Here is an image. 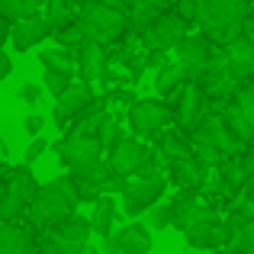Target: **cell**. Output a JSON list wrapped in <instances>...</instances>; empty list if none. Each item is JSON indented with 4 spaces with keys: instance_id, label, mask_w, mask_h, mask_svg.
<instances>
[{
    "instance_id": "obj_41",
    "label": "cell",
    "mask_w": 254,
    "mask_h": 254,
    "mask_svg": "<svg viewBox=\"0 0 254 254\" xmlns=\"http://www.w3.org/2000/svg\"><path fill=\"white\" fill-rule=\"evenodd\" d=\"M123 190H126V180L116 177V174H110L106 184H103V196H113V193H123Z\"/></svg>"
},
{
    "instance_id": "obj_44",
    "label": "cell",
    "mask_w": 254,
    "mask_h": 254,
    "mask_svg": "<svg viewBox=\"0 0 254 254\" xmlns=\"http://www.w3.org/2000/svg\"><path fill=\"white\" fill-rule=\"evenodd\" d=\"M13 71V62H10V55H3L0 52V81H6V74Z\"/></svg>"
},
{
    "instance_id": "obj_25",
    "label": "cell",
    "mask_w": 254,
    "mask_h": 254,
    "mask_svg": "<svg viewBox=\"0 0 254 254\" xmlns=\"http://www.w3.org/2000/svg\"><path fill=\"white\" fill-rule=\"evenodd\" d=\"M219 116H222V123H225V129L232 132V135L238 138V142L245 145V148H248V142L254 138V129L248 126V119L242 116V110H238V103L235 100H229V103L222 106V110H219Z\"/></svg>"
},
{
    "instance_id": "obj_4",
    "label": "cell",
    "mask_w": 254,
    "mask_h": 254,
    "mask_svg": "<svg viewBox=\"0 0 254 254\" xmlns=\"http://www.w3.org/2000/svg\"><path fill=\"white\" fill-rule=\"evenodd\" d=\"M212 55H216V45L199 32V36H187L184 42L174 49V64H180L187 84H199L203 74H206V68H209V62H212Z\"/></svg>"
},
{
    "instance_id": "obj_29",
    "label": "cell",
    "mask_w": 254,
    "mask_h": 254,
    "mask_svg": "<svg viewBox=\"0 0 254 254\" xmlns=\"http://www.w3.org/2000/svg\"><path fill=\"white\" fill-rule=\"evenodd\" d=\"M39 3L36 0H0V16L10 19V23H19L26 16H39Z\"/></svg>"
},
{
    "instance_id": "obj_22",
    "label": "cell",
    "mask_w": 254,
    "mask_h": 254,
    "mask_svg": "<svg viewBox=\"0 0 254 254\" xmlns=\"http://www.w3.org/2000/svg\"><path fill=\"white\" fill-rule=\"evenodd\" d=\"M0 254H39L36 242L19 225H0Z\"/></svg>"
},
{
    "instance_id": "obj_7",
    "label": "cell",
    "mask_w": 254,
    "mask_h": 254,
    "mask_svg": "<svg viewBox=\"0 0 254 254\" xmlns=\"http://www.w3.org/2000/svg\"><path fill=\"white\" fill-rule=\"evenodd\" d=\"M168 190V177H132L126 180L123 190V212L129 219H138L142 212H148L151 206H158V199Z\"/></svg>"
},
{
    "instance_id": "obj_30",
    "label": "cell",
    "mask_w": 254,
    "mask_h": 254,
    "mask_svg": "<svg viewBox=\"0 0 254 254\" xmlns=\"http://www.w3.org/2000/svg\"><path fill=\"white\" fill-rule=\"evenodd\" d=\"M161 16H164V10H158V6H138V10H132L129 26L138 32V36H145V32H148Z\"/></svg>"
},
{
    "instance_id": "obj_24",
    "label": "cell",
    "mask_w": 254,
    "mask_h": 254,
    "mask_svg": "<svg viewBox=\"0 0 254 254\" xmlns=\"http://www.w3.org/2000/svg\"><path fill=\"white\" fill-rule=\"evenodd\" d=\"M158 148L171 158V164L174 161H193V151H190V138H187V132L164 129L161 135H158Z\"/></svg>"
},
{
    "instance_id": "obj_16",
    "label": "cell",
    "mask_w": 254,
    "mask_h": 254,
    "mask_svg": "<svg viewBox=\"0 0 254 254\" xmlns=\"http://www.w3.org/2000/svg\"><path fill=\"white\" fill-rule=\"evenodd\" d=\"M90 103H93V87L74 84L68 93H64V97L55 100V110H52V116H55L58 126H68L71 119H81L84 113L90 110Z\"/></svg>"
},
{
    "instance_id": "obj_8",
    "label": "cell",
    "mask_w": 254,
    "mask_h": 254,
    "mask_svg": "<svg viewBox=\"0 0 254 254\" xmlns=\"http://www.w3.org/2000/svg\"><path fill=\"white\" fill-rule=\"evenodd\" d=\"M39 180L32 177V171L26 168H16L10 174V180H6V196H3V203H0V219H13V216H19L23 209H29L32 206V199L39 196Z\"/></svg>"
},
{
    "instance_id": "obj_31",
    "label": "cell",
    "mask_w": 254,
    "mask_h": 254,
    "mask_svg": "<svg viewBox=\"0 0 254 254\" xmlns=\"http://www.w3.org/2000/svg\"><path fill=\"white\" fill-rule=\"evenodd\" d=\"M123 142H126V135H123V126H119L116 119L110 116V119H106V126H103V132H100V145H103V155L110 158V155H113V151H116Z\"/></svg>"
},
{
    "instance_id": "obj_34",
    "label": "cell",
    "mask_w": 254,
    "mask_h": 254,
    "mask_svg": "<svg viewBox=\"0 0 254 254\" xmlns=\"http://www.w3.org/2000/svg\"><path fill=\"white\" fill-rule=\"evenodd\" d=\"M42 81H45V90H49L55 100H58V97H64V93H68L71 87H74L68 74H58V71H45V77H42Z\"/></svg>"
},
{
    "instance_id": "obj_10",
    "label": "cell",
    "mask_w": 254,
    "mask_h": 254,
    "mask_svg": "<svg viewBox=\"0 0 254 254\" xmlns=\"http://www.w3.org/2000/svg\"><path fill=\"white\" fill-rule=\"evenodd\" d=\"M174 100V116H177V126L180 132H196V126L203 123L206 116H209V110H206V103H209V97L203 93V87L199 84H184V90L177 93Z\"/></svg>"
},
{
    "instance_id": "obj_48",
    "label": "cell",
    "mask_w": 254,
    "mask_h": 254,
    "mask_svg": "<svg viewBox=\"0 0 254 254\" xmlns=\"http://www.w3.org/2000/svg\"><path fill=\"white\" fill-rule=\"evenodd\" d=\"M212 254H242V251H229V248H222V251H212Z\"/></svg>"
},
{
    "instance_id": "obj_50",
    "label": "cell",
    "mask_w": 254,
    "mask_h": 254,
    "mask_svg": "<svg viewBox=\"0 0 254 254\" xmlns=\"http://www.w3.org/2000/svg\"><path fill=\"white\" fill-rule=\"evenodd\" d=\"M62 3H64V6H71V3H81V0H62Z\"/></svg>"
},
{
    "instance_id": "obj_32",
    "label": "cell",
    "mask_w": 254,
    "mask_h": 254,
    "mask_svg": "<svg viewBox=\"0 0 254 254\" xmlns=\"http://www.w3.org/2000/svg\"><path fill=\"white\" fill-rule=\"evenodd\" d=\"M229 251H242V254H254V216L245 222V229L238 235L229 238Z\"/></svg>"
},
{
    "instance_id": "obj_42",
    "label": "cell",
    "mask_w": 254,
    "mask_h": 254,
    "mask_svg": "<svg viewBox=\"0 0 254 254\" xmlns=\"http://www.w3.org/2000/svg\"><path fill=\"white\" fill-rule=\"evenodd\" d=\"M26 132H29L32 138H39V132H42V126H45V119L42 116H36V113H32V116H26Z\"/></svg>"
},
{
    "instance_id": "obj_37",
    "label": "cell",
    "mask_w": 254,
    "mask_h": 254,
    "mask_svg": "<svg viewBox=\"0 0 254 254\" xmlns=\"http://www.w3.org/2000/svg\"><path fill=\"white\" fill-rule=\"evenodd\" d=\"M203 13V0H177V16H184L187 23H196Z\"/></svg>"
},
{
    "instance_id": "obj_21",
    "label": "cell",
    "mask_w": 254,
    "mask_h": 254,
    "mask_svg": "<svg viewBox=\"0 0 254 254\" xmlns=\"http://www.w3.org/2000/svg\"><path fill=\"white\" fill-rule=\"evenodd\" d=\"M203 177L206 168L196 161H174L168 171V184L180 187V190H203Z\"/></svg>"
},
{
    "instance_id": "obj_27",
    "label": "cell",
    "mask_w": 254,
    "mask_h": 254,
    "mask_svg": "<svg viewBox=\"0 0 254 254\" xmlns=\"http://www.w3.org/2000/svg\"><path fill=\"white\" fill-rule=\"evenodd\" d=\"M45 23H49L52 36H58V32H64L68 26L77 23V16L71 13V6H64L62 0H52L49 6H45Z\"/></svg>"
},
{
    "instance_id": "obj_35",
    "label": "cell",
    "mask_w": 254,
    "mask_h": 254,
    "mask_svg": "<svg viewBox=\"0 0 254 254\" xmlns=\"http://www.w3.org/2000/svg\"><path fill=\"white\" fill-rule=\"evenodd\" d=\"M148 225L151 232H164V229H171V206L168 203H158V206H151L148 209Z\"/></svg>"
},
{
    "instance_id": "obj_13",
    "label": "cell",
    "mask_w": 254,
    "mask_h": 254,
    "mask_svg": "<svg viewBox=\"0 0 254 254\" xmlns=\"http://www.w3.org/2000/svg\"><path fill=\"white\" fill-rule=\"evenodd\" d=\"M190 135L209 142L222 158H245V145L238 142L229 129H225V123H222V116H219V113H209V116L196 126V132H190Z\"/></svg>"
},
{
    "instance_id": "obj_6",
    "label": "cell",
    "mask_w": 254,
    "mask_h": 254,
    "mask_svg": "<svg viewBox=\"0 0 254 254\" xmlns=\"http://www.w3.org/2000/svg\"><path fill=\"white\" fill-rule=\"evenodd\" d=\"M248 13V0H203V13H199L196 26L203 29V36H212L219 29L245 26Z\"/></svg>"
},
{
    "instance_id": "obj_2",
    "label": "cell",
    "mask_w": 254,
    "mask_h": 254,
    "mask_svg": "<svg viewBox=\"0 0 254 254\" xmlns=\"http://www.w3.org/2000/svg\"><path fill=\"white\" fill-rule=\"evenodd\" d=\"M81 26L87 32V42L110 45V42L126 36L129 16L123 10H113V6H103V3H87L84 13H81Z\"/></svg>"
},
{
    "instance_id": "obj_12",
    "label": "cell",
    "mask_w": 254,
    "mask_h": 254,
    "mask_svg": "<svg viewBox=\"0 0 254 254\" xmlns=\"http://www.w3.org/2000/svg\"><path fill=\"white\" fill-rule=\"evenodd\" d=\"M58 155H62V161H64L68 171H77V168H87V164L106 161L100 138H90V135H64L62 142H58Z\"/></svg>"
},
{
    "instance_id": "obj_23",
    "label": "cell",
    "mask_w": 254,
    "mask_h": 254,
    "mask_svg": "<svg viewBox=\"0 0 254 254\" xmlns=\"http://www.w3.org/2000/svg\"><path fill=\"white\" fill-rule=\"evenodd\" d=\"M119 209H116V199L113 196H100L97 203H93V216H90V229L93 235H100L106 242V238L113 235V222H116Z\"/></svg>"
},
{
    "instance_id": "obj_49",
    "label": "cell",
    "mask_w": 254,
    "mask_h": 254,
    "mask_svg": "<svg viewBox=\"0 0 254 254\" xmlns=\"http://www.w3.org/2000/svg\"><path fill=\"white\" fill-rule=\"evenodd\" d=\"M3 196H6V184H0V203H3Z\"/></svg>"
},
{
    "instance_id": "obj_39",
    "label": "cell",
    "mask_w": 254,
    "mask_h": 254,
    "mask_svg": "<svg viewBox=\"0 0 254 254\" xmlns=\"http://www.w3.org/2000/svg\"><path fill=\"white\" fill-rule=\"evenodd\" d=\"M19 100H23L26 106H36L39 100H42V87L39 84H23L19 87Z\"/></svg>"
},
{
    "instance_id": "obj_15",
    "label": "cell",
    "mask_w": 254,
    "mask_h": 254,
    "mask_svg": "<svg viewBox=\"0 0 254 254\" xmlns=\"http://www.w3.org/2000/svg\"><path fill=\"white\" fill-rule=\"evenodd\" d=\"M184 238L190 248H212V251H222V245L229 248V229H225V222L216 216H206V219H196L193 225H187L184 229Z\"/></svg>"
},
{
    "instance_id": "obj_17",
    "label": "cell",
    "mask_w": 254,
    "mask_h": 254,
    "mask_svg": "<svg viewBox=\"0 0 254 254\" xmlns=\"http://www.w3.org/2000/svg\"><path fill=\"white\" fill-rule=\"evenodd\" d=\"M142 151H145V145H138L135 138H126V142L119 145V148L113 151L110 158H106V164H110V171L116 174V177L132 180V177L138 174V161H142Z\"/></svg>"
},
{
    "instance_id": "obj_28",
    "label": "cell",
    "mask_w": 254,
    "mask_h": 254,
    "mask_svg": "<svg viewBox=\"0 0 254 254\" xmlns=\"http://www.w3.org/2000/svg\"><path fill=\"white\" fill-rule=\"evenodd\" d=\"M184 84H187V77H184V71H180V64L171 62L158 71V93H161V97H177V93L184 90Z\"/></svg>"
},
{
    "instance_id": "obj_46",
    "label": "cell",
    "mask_w": 254,
    "mask_h": 254,
    "mask_svg": "<svg viewBox=\"0 0 254 254\" xmlns=\"http://www.w3.org/2000/svg\"><path fill=\"white\" fill-rule=\"evenodd\" d=\"M245 36H251V39H254V10L248 13V16H245Z\"/></svg>"
},
{
    "instance_id": "obj_47",
    "label": "cell",
    "mask_w": 254,
    "mask_h": 254,
    "mask_svg": "<svg viewBox=\"0 0 254 254\" xmlns=\"http://www.w3.org/2000/svg\"><path fill=\"white\" fill-rule=\"evenodd\" d=\"M6 36H10V26H6V19L3 16H0V42H3V39Z\"/></svg>"
},
{
    "instance_id": "obj_40",
    "label": "cell",
    "mask_w": 254,
    "mask_h": 254,
    "mask_svg": "<svg viewBox=\"0 0 254 254\" xmlns=\"http://www.w3.org/2000/svg\"><path fill=\"white\" fill-rule=\"evenodd\" d=\"M110 100H113V103H126V106H129V110H132V106L138 103V97H135V93L129 90V87H116V90L110 93Z\"/></svg>"
},
{
    "instance_id": "obj_19",
    "label": "cell",
    "mask_w": 254,
    "mask_h": 254,
    "mask_svg": "<svg viewBox=\"0 0 254 254\" xmlns=\"http://www.w3.org/2000/svg\"><path fill=\"white\" fill-rule=\"evenodd\" d=\"M225 62H229V68L235 71L238 81H245V77L254 74V39L251 36H238L232 45H225L222 49Z\"/></svg>"
},
{
    "instance_id": "obj_11",
    "label": "cell",
    "mask_w": 254,
    "mask_h": 254,
    "mask_svg": "<svg viewBox=\"0 0 254 254\" xmlns=\"http://www.w3.org/2000/svg\"><path fill=\"white\" fill-rule=\"evenodd\" d=\"M199 87H203V93L209 100H225V103H229V97H235V93L242 90V81H238L235 71L229 68L222 49H216V55H212V62H209V68H206Z\"/></svg>"
},
{
    "instance_id": "obj_45",
    "label": "cell",
    "mask_w": 254,
    "mask_h": 254,
    "mask_svg": "<svg viewBox=\"0 0 254 254\" xmlns=\"http://www.w3.org/2000/svg\"><path fill=\"white\" fill-rule=\"evenodd\" d=\"M242 164H245V171H248V177H254V151H245Z\"/></svg>"
},
{
    "instance_id": "obj_14",
    "label": "cell",
    "mask_w": 254,
    "mask_h": 254,
    "mask_svg": "<svg viewBox=\"0 0 254 254\" xmlns=\"http://www.w3.org/2000/svg\"><path fill=\"white\" fill-rule=\"evenodd\" d=\"M148 251H151V229L145 222L123 225L103 242V254H148Z\"/></svg>"
},
{
    "instance_id": "obj_1",
    "label": "cell",
    "mask_w": 254,
    "mask_h": 254,
    "mask_svg": "<svg viewBox=\"0 0 254 254\" xmlns=\"http://www.w3.org/2000/svg\"><path fill=\"white\" fill-rule=\"evenodd\" d=\"M74 209H77V193H74L71 177H55V180L39 187V196L29 206V219L49 232L55 225L68 222L71 216H77Z\"/></svg>"
},
{
    "instance_id": "obj_18",
    "label": "cell",
    "mask_w": 254,
    "mask_h": 254,
    "mask_svg": "<svg viewBox=\"0 0 254 254\" xmlns=\"http://www.w3.org/2000/svg\"><path fill=\"white\" fill-rule=\"evenodd\" d=\"M106 52H103V45H97V42H84L81 49H77V74L84 77V84L90 87V84H97L100 77L106 74Z\"/></svg>"
},
{
    "instance_id": "obj_9",
    "label": "cell",
    "mask_w": 254,
    "mask_h": 254,
    "mask_svg": "<svg viewBox=\"0 0 254 254\" xmlns=\"http://www.w3.org/2000/svg\"><path fill=\"white\" fill-rule=\"evenodd\" d=\"M187 36H190V23H187L184 16H177V10H174V13H164V16L145 32L142 42H145V49H148L151 55H164V52L177 49Z\"/></svg>"
},
{
    "instance_id": "obj_20",
    "label": "cell",
    "mask_w": 254,
    "mask_h": 254,
    "mask_svg": "<svg viewBox=\"0 0 254 254\" xmlns=\"http://www.w3.org/2000/svg\"><path fill=\"white\" fill-rule=\"evenodd\" d=\"M49 36H52V29H49V23H45V16H26V19H19V23L10 26V39H13V45H16L19 52L39 45Z\"/></svg>"
},
{
    "instance_id": "obj_26",
    "label": "cell",
    "mask_w": 254,
    "mask_h": 254,
    "mask_svg": "<svg viewBox=\"0 0 254 254\" xmlns=\"http://www.w3.org/2000/svg\"><path fill=\"white\" fill-rule=\"evenodd\" d=\"M39 58H42L45 71H58V74H68V77L77 74V55L68 52V49H49V52H42Z\"/></svg>"
},
{
    "instance_id": "obj_3",
    "label": "cell",
    "mask_w": 254,
    "mask_h": 254,
    "mask_svg": "<svg viewBox=\"0 0 254 254\" xmlns=\"http://www.w3.org/2000/svg\"><path fill=\"white\" fill-rule=\"evenodd\" d=\"M177 123L174 116V106L161 97H151V100H138L135 106L129 110V126L135 135H161L164 129Z\"/></svg>"
},
{
    "instance_id": "obj_36",
    "label": "cell",
    "mask_w": 254,
    "mask_h": 254,
    "mask_svg": "<svg viewBox=\"0 0 254 254\" xmlns=\"http://www.w3.org/2000/svg\"><path fill=\"white\" fill-rule=\"evenodd\" d=\"M235 103L242 110V116L248 119V126L254 129V84H242V90L235 93Z\"/></svg>"
},
{
    "instance_id": "obj_33",
    "label": "cell",
    "mask_w": 254,
    "mask_h": 254,
    "mask_svg": "<svg viewBox=\"0 0 254 254\" xmlns=\"http://www.w3.org/2000/svg\"><path fill=\"white\" fill-rule=\"evenodd\" d=\"M55 39H58V45H62V49H81V45L87 42V32H84L81 19H77L74 26H68L64 32H58Z\"/></svg>"
},
{
    "instance_id": "obj_43",
    "label": "cell",
    "mask_w": 254,
    "mask_h": 254,
    "mask_svg": "<svg viewBox=\"0 0 254 254\" xmlns=\"http://www.w3.org/2000/svg\"><path fill=\"white\" fill-rule=\"evenodd\" d=\"M126 3L132 10H138V6H158V10H164V0H126Z\"/></svg>"
},
{
    "instance_id": "obj_38",
    "label": "cell",
    "mask_w": 254,
    "mask_h": 254,
    "mask_svg": "<svg viewBox=\"0 0 254 254\" xmlns=\"http://www.w3.org/2000/svg\"><path fill=\"white\" fill-rule=\"evenodd\" d=\"M45 151H49V142H45V138H32V142H29V148H26V155H23L26 168H32V164H36L39 158L45 155Z\"/></svg>"
},
{
    "instance_id": "obj_5",
    "label": "cell",
    "mask_w": 254,
    "mask_h": 254,
    "mask_svg": "<svg viewBox=\"0 0 254 254\" xmlns=\"http://www.w3.org/2000/svg\"><path fill=\"white\" fill-rule=\"evenodd\" d=\"M49 235V245H45V254H87L90 248V219L71 216L68 222L55 225V229L45 232Z\"/></svg>"
}]
</instances>
